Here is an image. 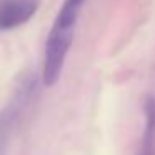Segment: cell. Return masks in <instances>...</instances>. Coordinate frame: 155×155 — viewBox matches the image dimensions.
Segmentation results:
<instances>
[{
  "mask_svg": "<svg viewBox=\"0 0 155 155\" xmlns=\"http://www.w3.org/2000/svg\"><path fill=\"white\" fill-rule=\"evenodd\" d=\"M85 0H65L54 20L44 54V68H42V82L45 87H54L58 82L65 65V58L70 50L74 40V30L77 18Z\"/></svg>",
  "mask_w": 155,
  "mask_h": 155,
  "instance_id": "6da1fadb",
  "label": "cell"
},
{
  "mask_svg": "<svg viewBox=\"0 0 155 155\" xmlns=\"http://www.w3.org/2000/svg\"><path fill=\"white\" fill-rule=\"evenodd\" d=\"M145 127L137 155H155V97H148L143 105Z\"/></svg>",
  "mask_w": 155,
  "mask_h": 155,
  "instance_id": "3957f363",
  "label": "cell"
},
{
  "mask_svg": "<svg viewBox=\"0 0 155 155\" xmlns=\"http://www.w3.org/2000/svg\"><path fill=\"white\" fill-rule=\"evenodd\" d=\"M38 8V0H0V32L27 24Z\"/></svg>",
  "mask_w": 155,
  "mask_h": 155,
  "instance_id": "7a4b0ae2",
  "label": "cell"
}]
</instances>
